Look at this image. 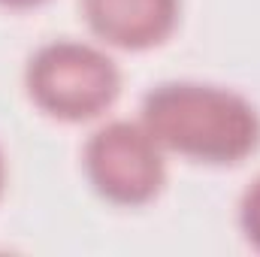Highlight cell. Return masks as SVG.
<instances>
[{
    "label": "cell",
    "instance_id": "8992f818",
    "mask_svg": "<svg viewBox=\"0 0 260 257\" xmlns=\"http://www.w3.org/2000/svg\"><path fill=\"white\" fill-rule=\"evenodd\" d=\"M3 6H12V9H27V6H40L43 0H0Z\"/></svg>",
    "mask_w": 260,
    "mask_h": 257
},
{
    "label": "cell",
    "instance_id": "6da1fadb",
    "mask_svg": "<svg viewBox=\"0 0 260 257\" xmlns=\"http://www.w3.org/2000/svg\"><path fill=\"white\" fill-rule=\"evenodd\" d=\"M139 112L160 148L203 164H236L260 142L254 103L221 85L164 82L142 97Z\"/></svg>",
    "mask_w": 260,
    "mask_h": 257
},
{
    "label": "cell",
    "instance_id": "52a82bcc",
    "mask_svg": "<svg viewBox=\"0 0 260 257\" xmlns=\"http://www.w3.org/2000/svg\"><path fill=\"white\" fill-rule=\"evenodd\" d=\"M3 185H6V160H3V151H0V194H3Z\"/></svg>",
    "mask_w": 260,
    "mask_h": 257
},
{
    "label": "cell",
    "instance_id": "277c9868",
    "mask_svg": "<svg viewBox=\"0 0 260 257\" xmlns=\"http://www.w3.org/2000/svg\"><path fill=\"white\" fill-rule=\"evenodd\" d=\"M91 30L118 49H148L170 37L179 0H82Z\"/></svg>",
    "mask_w": 260,
    "mask_h": 257
},
{
    "label": "cell",
    "instance_id": "3957f363",
    "mask_svg": "<svg viewBox=\"0 0 260 257\" xmlns=\"http://www.w3.org/2000/svg\"><path fill=\"white\" fill-rule=\"evenodd\" d=\"M85 173L94 191L115 206H142L164 188L167 167L160 142L142 121H109L85 142Z\"/></svg>",
    "mask_w": 260,
    "mask_h": 257
},
{
    "label": "cell",
    "instance_id": "5b68a950",
    "mask_svg": "<svg viewBox=\"0 0 260 257\" xmlns=\"http://www.w3.org/2000/svg\"><path fill=\"white\" fill-rule=\"evenodd\" d=\"M239 224H242L245 239L260 251V176L245 188V194H242V203H239Z\"/></svg>",
    "mask_w": 260,
    "mask_h": 257
},
{
    "label": "cell",
    "instance_id": "7a4b0ae2",
    "mask_svg": "<svg viewBox=\"0 0 260 257\" xmlns=\"http://www.w3.org/2000/svg\"><path fill=\"white\" fill-rule=\"evenodd\" d=\"M30 100L64 121H88L112 106L121 88L115 61L79 40H55L40 46L24 70Z\"/></svg>",
    "mask_w": 260,
    "mask_h": 257
}]
</instances>
